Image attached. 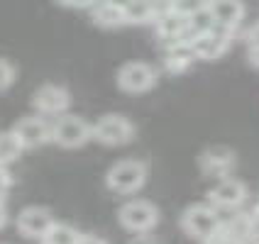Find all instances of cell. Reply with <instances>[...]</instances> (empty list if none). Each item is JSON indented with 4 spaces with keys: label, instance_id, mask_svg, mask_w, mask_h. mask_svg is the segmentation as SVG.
<instances>
[{
    "label": "cell",
    "instance_id": "83f0119b",
    "mask_svg": "<svg viewBox=\"0 0 259 244\" xmlns=\"http://www.w3.org/2000/svg\"><path fill=\"white\" fill-rule=\"evenodd\" d=\"M249 64H252L254 69H259V46H252V49H249Z\"/></svg>",
    "mask_w": 259,
    "mask_h": 244
},
{
    "label": "cell",
    "instance_id": "1f68e13d",
    "mask_svg": "<svg viewBox=\"0 0 259 244\" xmlns=\"http://www.w3.org/2000/svg\"><path fill=\"white\" fill-rule=\"evenodd\" d=\"M205 3H208V0H205Z\"/></svg>",
    "mask_w": 259,
    "mask_h": 244
},
{
    "label": "cell",
    "instance_id": "d6a6232c",
    "mask_svg": "<svg viewBox=\"0 0 259 244\" xmlns=\"http://www.w3.org/2000/svg\"><path fill=\"white\" fill-rule=\"evenodd\" d=\"M257 244H259V242H257Z\"/></svg>",
    "mask_w": 259,
    "mask_h": 244
},
{
    "label": "cell",
    "instance_id": "484cf974",
    "mask_svg": "<svg viewBox=\"0 0 259 244\" xmlns=\"http://www.w3.org/2000/svg\"><path fill=\"white\" fill-rule=\"evenodd\" d=\"M76 244H108L103 237H96V234H81L78 239H76Z\"/></svg>",
    "mask_w": 259,
    "mask_h": 244
},
{
    "label": "cell",
    "instance_id": "ac0fdd59",
    "mask_svg": "<svg viewBox=\"0 0 259 244\" xmlns=\"http://www.w3.org/2000/svg\"><path fill=\"white\" fill-rule=\"evenodd\" d=\"M122 17H125V25H149L152 22L149 0H132L122 10Z\"/></svg>",
    "mask_w": 259,
    "mask_h": 244
},
{
    "label": "cell",
    "instance_id": "2e32d148",
    "mask_svg": "<svg viewBox=\"0 0 259 244\" xmlns=\"http://www.w3.org/2000/svg\"><path fill=\"white\" fill-rule=\"evenodd\" d=\"M91 17H93V22L98 25V27H120V25H125V17H122V10H117L113 5H108L105 0H96L93 5H91Z\"/></svg>",
    "mask_w": 259,
    "mask_h": 244
},
{
    "label": "cell",
    "instance_id": "277c9868",
    "mask_svg": "<svg viewBox=\"0 0 259 244\" xmlns=\"http://www.w3.org/2000/svg\"><path fill=\"white\" fill-rule=\"evenodd\" d=\"M117 220H120V225L127 232L142 234V232H149L157 227L159 210L149 201H130L120 208Z\"/></svg>",
    "mask_w": 259,
    "mask_h": 244
},
{
    "label": "cell",
    "instance_id": "d6986e66",
    "mask_svg": "<svg viewBox=\"0 0 259 244\" xmlns=\"http://www.w3.org/2000/svg\"><path fill=\"white\" fill-rule=\"evenodd\" d=\"M81 237V232L73 230L71 225H64V222H54L49 232L44 234V244H76V239Z\"/></svg>",
    "mask_w": 259,
    "mask_h": 244
},
{
    "label": "cell",
    "instance_id": "f546056e",
    "mask_svg": "<svg viewBox=\"0 0 259 244\" xmlns=\"http://www.w3.org/2000/svg\"><path fill=\"white\" fill-rule=\"evenodd\" d=\"M5 222H8V210H5V205L0 201V230L5 227Z\"/></svg>",
    "mask_w": 259,
    "mask_h": 244
},
{
    "label": "cell",
    "instance_id": "9a60e30c",
    "mask_svg": "<svg viewBox=\"0 0 259 244\" xmlns=\"http://www.w3.org/2000/svg\"><path fill=\"white\" fill-rule=\"evenodd\" d=\"M193 52H191V44L186 42H176L171 46H166V57H164V71L166 73H186L191 66H193Z\"/></svg>",
    "mask_w": 259,
    "mask_h": 244
},
{
    "label": "cell",
    "instance_id": "f1b7e54d",
    "mask_svg": "<svg viewBox=\"0 0 259 244\" xmlns=\"http://www.w3.org/2000/svg\"><path fill=\"white\" fill-rule=\"evenodd\" d=\"M105 3H108V5H113V8H117V10H125L132 0H105Z\"/></svg>",
    "mask_w": 259,
    "mask_h": 244
},
{
    "label": "cell",
    "instance_id": "d4e9b609",
    "mask_svg": "<svg viewBox=\"0 0 259 244\" xmlns=\"http://www.w3.org/2000/svg\"><path fill=\"white\" fill-rule=\"evenodd\" d=\"M247 46H249V49H252V46H259V22L247 32Z\"/></svg>",
    "mask_w": 259,
    "mask_h": 244
},
{
    "label": "cell",
    "instance_id": "5b68a950",
    "mask_svg": "<svg viewBox=\"0 0 259 244\" xmlns=\"http://www.w3.org/2000/svg\"><path fill=\"white\" fill-rule=\"evenodd\" d=\"M232 34L235 29L223 27V25H215L210 32L205 34H198L191 39V52L196 59H205V61H213V59L223 57L232 44Z\"/></svg>",
    "mask_w": 259,
    "mask_h": 244
},
{
    "label": "cell",
    "instance_id": "3957f363",
    "mask_svg": "<svg viewBox=\"0 0 259 244\" xmlns=\"http://www.w3.org/2000/svg\"><path fill=\"white\" fill-rule=\"evenodd\" d=\"M135 137V125L122 115H103L93 127H91V139L105 144V147H122L132 142Z\"/></svg>",
    "mask_w": 259,
    "mask_h": 244
},
{
    "label": "cell",
    "instance_id": "30bf717a",
    "mask_svg": "<svg viewBox=\"0 0 259 244\" xmlns=\"http://www.w3.org/2000/svg\"><path fill=\"white\" fill-rule=\"evenodd\" d=\"M52 225H54V215L47 208L32 205V208H25L17 215V230L27 239H44V234L49 232Z\"/></svg>",
    "mask_w": 259,
    "mask_h": 244
},
{
    "label": "cell",
    "instance_id": "9c48e42d",
    "mask_svg": "<svg viewBox=\"0 0 259 244\" xmlns=\"http://www.w3.org/2000/svg\"><path fill=\"white\" fill-rule=\"evenodd\" d=\"M32 105L37 113L42 115H61L69 110L71 105V95L69 90L61 86H54V83H47V86L37 88L34 95H32Z\"/></svg>",
    "mask_w": 259,
    "mask_h": 244
},
{
    "label": "cell",
    "instance_id": "6da1fadb",
    "mask_svg": "<svg viewBox=\"0 0 259 244\" xmlns=\"http://www.w3.org/2000/svg\"><path fill=\"white\" fill-rule=\"evenodd\" d=\"M147 181V166L137 159H125L117 161L115 166L105 176V186L117 196H132L144 186Z\"/></svg>",
    "mask_w": 259,
    "mask_h": 244
},
{
    "label": "cell",
    "instance_id": "e0dca14e",
    "mask_svg": "<svg viewBox=\"0 0 259 244\" xmlns=\"http://www.w3.org/2000/svg\"><path fill=\"white\" fill-rule=\"evenodd\" d=\"M22 154V144L15 137V132H3L0 134V166H10Z\"/></svg>",
    "mask_w": 259,
    "mask_h": 244
},
{
    "label": "cell",
    "instance_id": "603a6c76",
    "mask_svg": "<svg viewBox=\"0 0 259 244\" xmlns=\"http://www.w3.org/2000/svg\"><path fill=\"white\" fill-rule=\"evenodd\" d=\"M247 220H249V239L259 242V205L247 215Z\"/></svg>",
    "mask_w": 259,
    "mask_h": 244
},
{
    "label": "cell",
    "instance_id": "7a4b0ae2",
    "mask_svg": "<svg viewBox=\"0 0 259 244\" xmlns=\"http://www.w3.org/2000/svg\"><path fill=\"white\" fill-rule=\"evenodd\" d=\"M223 217L218 215V208H213L210 203H198V205H191L184 210L181 215V230L186 232L188 237L193 239H201L205 242L210 234H215L218 227H220Z\"/></svg>",
    "mask_w": 259,
    "mask_h": 244
},
{
    "label": "cell",
    "instance_id": "cb8c5ba5",
    "mask_svg": "<svg viewBox=\"0 0 259 244\" xmlns=\"http://www.w3.org/2000/svg\"><path fill=\"white\" fill-rule=\"evenodd\" d=\"M59 5H64V8H73V10H81V8H91L93 5V0H57Z\"/></svg>",
    "mask_w": 259,
    "mask_h": 244
},
{
    "label": "cell",
    "instance_id": "7c38bea8",
    "mask_svg": "<svg viewBox=\"0 0 259 244\" xmlns=\"http://www.w3.org/2000/svg\"><path fill=\"white\" fill-rule=\"evenodd\" d=\"M15 137L20 139L22 149H37L44 142L52 139V127L44 122L42 117H22L15 125Z\"/></svg>",
    "mask_w": 259,
    "mask_h": 244
},
{
    "label": "cell",
    "instance_id": "5bb4252c",
    "mask_svg": "<svg viewBox=\"0 0 259 244\" xmlns=\"http://www.w3.org/2000/svg\"><path fill=\"white\" fill-rule=\"evenodd\" d=\"M205 5L215 17V25H223V27L237 29L245 17V5L240 0H208Z\"/></svg>",
    "mask_w": 259,
    "mask_h": 244
},
{
    "label": "cell",
    "instance_id": "52a82bcc",
    "mask_svg": "<svg viewBox=\"0 0 259 244\" xmlns=\"http://www.w3.org/2000/svg\"><path fill=\"white\" fill-rule=\"evenodd\" d=\"M117 86L125 93H147L157 86V71L144 61H130L117 71Z\"/></svg>",
    "mask_w": 259,
    "mask_h": 244
},
{
    "label": "cell",
    "instance_id": "8fae6325",
    "mask_svg": "<svg viewBox=\"0 0 259 244\" xmlns=\"http://www.w3.org/2000/svg\"><path fill=\"white\" fill-rule=\"evenodd\" d=\"M208 198H210V205H213V208L235 210V208H240V205L247 201V188H245V183L237 181V178H220V183L208 193Z\"/></svg>",
    "mask_w": 259,
    "mask_h": 244
},
{
    "label": "cell",
    "instance_id": "7402d4cb",
    "mask_svg": "<svg viewBox=\"0 0 259 244\" xmlns=\"http://www.w3.org/2000/svg\"><path fill=\"white\" fill-rule=\"evenodd\" d=\"M149 8H152V22L164 17V15L174 13V3L171 0H149Z\"/></svg>",
    "mask_w": 259,
    "mask_h": 244
},
{
    "label": "cell",
    "instance_id": "44dd1931",
    "mask_svg": "<svg viewBox=\"0 0 259 244\" xmlns=\"http://www.w3.org/2000/svg\"><path fill=\"white\" fill-rule=\"evenodd\" d=\"M15 81V66L8 59H0V90L10 88Z\"/></svg>",
    "mask_w": 259,
    "mask_h": 244
},
{
    "label": "cell",
    "instance_id": "ba28073f",
    "mask_svg": "<svg viewBox=\"0 0 259 244\" xmlns=\"http://www.w3.org/2000/svg\"><path fill=\"white\" fill-rule=\"evenodd\" d=\"M235 152L228 149V147H210V149H205L198 159V166H201V173L203 176H208V178H228L230 171L235 169Z\"/></svg>",
    "mask_w": 259,
    "mask_h": 244
},
{
    "label": "cell",
    "instance_id": "4fadbf2b",
    "mask_svg": "<svg viewBox=\"0 0 259 244\" xmlns=\"http://www.w3.org/2000/svg\"><path fill=\"white\" fill-rule=\"evenodd\" d=\"M152 25L157 29V37L164 42V46H171L176 42H184V34L188 29V17L179 13H169L164 17H159V20H154Z\"/></svg>",
    "mask_w": 259,
    "mask_h": 244
},
{
    "label": "cell",
    "instance_id": "4316f807",
    "mask_svg": "<svg viewBox=\"0 0 259 244\" xmlns=\"http://www.w3.org/2000/svg\"><path fill=\"white\" fill-rule=\"evenodd\" d=\"M130 244H159L157 239H154V237H149V234H137V237H135V239H132V242Z\"/></svg>",
    "mask_w": 259,
    "mask_h": 244
},
{
    "label": "cell",
    "instance_id": "ffe728a7",
    "mask_svg": "<svg viewBox=\"0 0 259 244\" xmlns=\"http://www.w3.org/2000/svg\"><path fill=\"white\" fill-rule=\"evenodd\" d=\"M171 3H174V13L184 15V17H188V15H193L196 10L205 8V0H171Z\"/></svg>",
    "mask_w": 259,
    "mask_h": 244
},
{
    "label": "cell",
    "instance_id": "4dcf8cb0",
    "mask_svg": "<svg viewBox=\"0 0 259 244\" xmlns=\"http://www.w3.org/2000/svg\"><path fill=\"white\" fill-rule=\"evenodd\" d=\"M93 3H96V0H93Z\"/></svg>",
    "mask_w": 259,
    "mask_h": 244
},
{
    "label": "cell",
    "instance_id": "8992f818",
    "mask_svg": "<svg viewBox=\"0 0 259 244\" xmlns=\"http://www.w3.org/2000/svg\"><path fill=\"white\" fill-rule=\"evenodd\" d=\"M52 139L64 149H78L91 139V125L78 115H64L52 127Z\"/></svg>",
    "mask_w": 259,
    "mask_h": 244
}]
</instances>
